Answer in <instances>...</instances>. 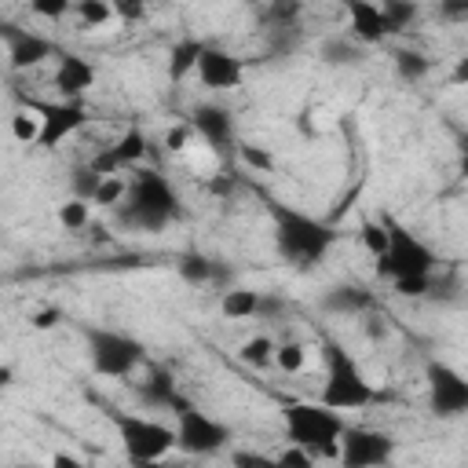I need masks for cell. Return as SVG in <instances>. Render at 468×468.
Segmentation results:
<instances>
[{"mask_svg": "<svg viewBox=\"0 0 468 468\" xmlns=\"http://www.w3.org/2000/svg\"><path fill=\"white\" fill-rule=\"evenodd\" d=\"M0 384H11V369L7 366H0Z\"/></svg>", "mask_w": 468, "mask_h": 468, "instance_id": "cell-45", "label": "cell"}, {"mask_svg": "<svg viewBox=\"0 0 468 468\" xmlns=\"http://www.w3.org/2000/svg\"><path fill=\"white\" fill-rule=\"evenodd\" d=\"M428 69H431V58L420 51H399L395 55V73L402 80H420V77H428Z\"/></svg>", "mask_w": 468, "mask_h": 468, "instance_id": "cell-28", "label": "cell"}, {"mask_svg": "<svg viewBox=\"0 0 468 468\" xmlns=\"http://www.w3.org/2000/svg\"><path fill=\"white\" fill-rule=\"evenodd\" d=\"M0 40L7 44V62H11V69H33V66H40L44 58H51V55H58V48L48 40V37H40V33H33V29H22L18 22H4L0 18Z\"/></svg>", "mask_w": 468, "mask_h": 468, "instance_id": "cell-12", "label": "cell"}, {"mask_svg": "<svg viewBox=\"0 0 468 468\" xmlns=\"http://www.w3.org/2000/svg\"><path fill=\"white\" fill-rule=\"evenodd\" d=\"M307 362V347L300 340H285V344H274V366L282 373H300Z\"/></svg>", "mask_w": 468, "mask_h": 468, "instance_id": "cell-27", "label": "cell"}, {"mask_svg": "<svg viewBox=\"0 0 468 468\" xmlns=\"http://www.w3.org/2000/svg\"><path fill=\"white\" fill-rule=\"evenodd\" d=\"M190 132L201 135L216 154H227L234 146V117L227 106H216V102H201L190 110Z\"/></svg>", "mask_w": 468, "mask_h": 468, "instance_id": "cell-15", "label": "cell"}, {"mask_svg": "<svg viewBox=\"0 0 468 468\" xmlns=\"http://www.w3.org/2000/svg\"><path fill=\"white\" fill-rule=\"evenodd\" d=\"M172 431H176V450L186 453V457H208V453H219L230 442V428L223 420L208 417L205 410H197L194 402L176 413Z\"/></svg>", "mask_w": 468, "mask_h": 468, "instance_id": "cell-8", "label": "cell"}, {"mask_svg": "<svg viewBox=\"0 0 468 468\" xmlns=\"http://www.w3.org/2000/svg\"><path fill=\"white\" fill-rule=\"evenodd\" d=\"M322 362H325V380H322V399H318L322 406L344 413V410H362L377 399L373 384L366 380L362 366L344 344L322 340Z\"/></svg>", "mask_w": 468, "mask_h": 468, "instance_id": "cell-3", "label": "cell"}, {"mask_svg": "<svg viewBox=\"0 0 468 468\" xmlns=\"http://www.w3.org/2000/svg\"><path fill=\"white\" fill-rule=\"evenodd\" d=\"M176 216H179V197H176V190L168 186V179H165L161 172H154V168H139V172L128 179L124 201L117 205V223H121V227H132V230L157 234V230H165Z\"/></svg>", "mask_w": 468, "mask_h": 468, "instance_id": "cell-2", "label": "cell"}, {"mask_svg": "<svg viewBox=\"0 0 468 468\" xmlns=\"http://www.w3.org/2000/svg\"><path fill=\"white\" fill-rule=\"evenodd\" d=\"M234 146H238V157H241L249 168H256V172H271V168H274L271 150H260L256 143H234Z\"/></svg>", "mask_w": 468, "mask_h": 468, "instance_id": "cell-33", "label": "cell"}, {"mask_svg": "<svg viewBox=\"0 0 468 468\" xmlns=\"http://www.w3.org/2000/svg\"><path fill=\"white\" fill-rule=\"evenodd\" d=\"M271 208V219H274V249L285 263L307 271L314 267L336 241V230L292 205H282V201H267Z\"/></svg>", "mask_w": 468, "mask_h": 468, "instance_id": "cell-1", "label": "cell"}, {"mask_svg": "<svg viewBox=\"0 0 468 468\" xmlns=\"http://www.w3.org/2000/svg\"><path fill=\"white\" fill-rule=\"evenodd\" d=\"M417 11H420V7H417L413 0H384V4H380V15H384V22H388L391 33H402V29L417 18Z\"/></svg>", "mask_w": 468, "mask_h": 468, "instance_id": "cell-25", "label": "cell"}, {"mask_svg": "<svg viewBox=\"0 0 468 468\" xmlns=\"http://www.w3.org/2000/svg\"><path fill=\"white\" fill-rule=\"evenodd\" d=\"M190 135H194V132H190V124H176V128H168V132H165V146H168L172 154H176V150H186Z\"/></svg>", "mask_w": 468, "mask_h": 468, "instance_id": "cell-40", "label": "cell"}, {"mask_svg": "<svg viewBox=\"0 0 468 468\" xmlns=\"http://www.w3.org/2000/svg\"><path fill=\"white\" fill-rule=\"evenodd\" d=\"M84 344H88L91 369L99 377H128L146 358V351L135 336H128L121 329H106V325H88Z\"/></svg>", "mask_w": 468, "mask_h": 468, "instance_id": "cell-6", "label": "cell"}, {"mask_svg": "<svg viewBox=\"0 0 468 468\" xmlns=\"http://www.w3.org/2000/svg\"><path fill=\"white\" fill-rule=\"evenodd\" d=\"M388 227V252L377 256V274L399 282V278H424V274H435V252L417 238L410 234L402 223L395 219H380Z\"/></svg>", "mask_w": 468, "mask_h": 468, "instance_id": "cell-5", "label": "cell"}, {"mask_svg": "<svg viewBox=\"0 0 468 468\" xmlns=\"http://www.w3.org/2000/svg\"><path fill=\"white\" fill-rule=\"evenodd\" d=\"M29 7H33V15L51 18V22H58V18H66V15L73 11V4H69V0H33Z\"/></svg>", "mask_w": 468, "mask_h": 468, "instance_id": "cell-35", "label": "cell"}, {"mask_svg": "<svg viewBox=\"0 0 468 468\" xmlns=\"http://www.w3.org/2000/svg\"><path fill=\"white\" fill-rule=\"evenodd\" d=\"M347 18H351V40L355 44H380L384 37H391V29H388V22H384V15H380V7L377 4H369V0H347Z\"/></svg>", "mask_w": 468, "mask_h": 468, "instance_id": "cell-18", "label": "cell"}, {"mask_svg": "<svg viewBox=\"0 0 468 468\" xmlns=\"http://www.w3.org/2000/svg\"><path fill=\"white\" fill-rule=\"evenodd\" d=\"M428 289H431V274H424V278H399L395 282V292L399 296H410V300L428 296Z\"/></svg>", "mask_w": 468, "mask_h": 468, "instance_id": "cell-38", "label": "cell"}, {"mask_svg": "<svg viewBox=\"0 0 468 468\" xmlns=\"http://www.w3.org/2000/svg\"><path fill=\"white\" fill-rule=\"evenodd\" d=\"M58 223L66 230H84L91 223V205L80 201V197H69L66 205H58Z\"/></svg>", "mask_w": 468, "mask_h": 468, "instance_id": "cell-29", "label": "cell"}, {"mask_svg": "<svg viewBox=\"0 0 468 468\" xmlns=\"http://www.w3.org/2000/svg\"><path fill=\"white\" fill-rule=\"evenodd\" d=\"M113 424H117V439L132 464L165 461V453L176 450V431L165 420H154L143 413H113Z\"/></svg>", "mask_w": 468, "mask_h": 468, "instance_id": "cell-7", "label": "cell"}, {"mask_svg": "<svg viewBox=\"0 0 468 468\" xmlns=\"http://www.w3.org/2000/svg\"><path fill=\"white\" fill-rule=\"evenodd\" d=\"M285 439L311 457H336V439L347 428L344 413L322 406V402H285L282 406Z\"/></svg>", "mask_w": 468, "mask_h": 468, "instance_id": "cell-4", "label": "cell"}, {"mask_svg": "<svg viewBox=\"0 0 468 468\" xmlns=\"http://www.w3.org/2000/svg\"><path fill=\"white\" fill-rule=\"evenodd\" d=\"M373 307V292H366L362 285H333L322 296V311L329 314H362Z\"/></svg>", "mask_w": 468, "mask_h": 468, "instance_id": "cell-20", "label": "cell"}, {"mask_svg": "<svg viewBox=\"0 0 468 468\" xmlns=\"http://www.w3.org/2000/svg\"><path fill=\"white\" fill-rule=\"evenodd\" d=\"M99 179H102V176H95L88 165H80V168L73 172V197L91 201V197H95V190H99Z\"/></svg>", "mask_w": 468, "mask_h": 468, "instance_id": "cell-34", "label": "cell"}, {"mask_svg": "<svg viewBox=\"0 0 468 468\" xmlns=\"http://www.w3.org/2000/svg\"><path fill=\"white\" fill-rule=\"evenodd\" d=\"M274 461H278V468H314V457H311L307 450L292 446V442H289V446H285V450H282Z\"/></svg>", "mask_w": 468, "mask_h": 468, "instance_id": "cell-36", "label": "cell"}, {"mask_svg": "<svg viewBox=\"0 0 468 468\" xmlns=\"http://www.w3.org/2000/svg\"><path fill=\"white\" fill-rule=\"evenodd\" d=\"M197 80L205 88H216V91H227V88H241V77H245V66L238 55H230L227 48H216V44H205L201 55H197V66H194Z\"/></svg>", "mask_w": 468, "mask_h": 468, "instance_id": "cell-14", "label": "cell"}, {"mask_svg": "<svg viewBox=\"0 0 468 468\" xmlns=\"http://www.w3.org/2000/svg\"><path fill=\"white\" fill-rule=\"evenodd\" d=\"M58 318H62V311H58V307H44V311H37V314H33V325H37V329H51Z\"/></svg>", "mask_w": 468, "mask_h": 468, "instance_id": "cell-41", "label": "cell"}, {"mask_svg": "<svg viewBox=\"0 0 468 468\" xmlns=\"http://www.w3.org/2000/svg\"><path fill=\"white\" fill-rule=\"evenodd\" d=\"M176 271L190 285H219L223 292L230 289V267L212 260V256H205V252H183L176 260Z\"/></svg>", "mask_w": 468, "mask_h": 468, "instance_id": "cell-17", "label": "cell"}, {"mask_svg": "<svg viewBox=\"0 0 468 468\" xmlns=\"http://www.w3.org/2000/svg\"><path fill=\"white\" fill-rule=\"evenodd\" d=\"M282 314H285V300L282 296H260L256 300V318H263V322H282Z\"/></svg>", "mask_w": 468, "mask_h": 468, "instance_id": "cell-37", "label": "cell"}, {"mask_svg": "<svg viewBox=\"0 0 468 468\" xmlns=\"http://www.w3.org/2000/svg\"><path fill=\"white\" fill-rule=\"evenodd\" d=\"M424 380H428V410L435 417L453 420V417H461L468 410V380L450 362L431 358L424 366Z\"/></svg>", "mask_w": 468, "mask_h": 468, "instance_id": "cell-10", "label": "cell"}, {"mask_svg": "<svg viewBox=\"0 0 468 468\" xmlns=\"http://www.w3.org/2000/svg\"><path fill=\"white\" fill-rule=\"evenodd\" d=\"M11 135H15L18 143H37V135H40L37 113H33V110H15V113H11Z\"/></svg>", "mask_w": 468, "mask_h": 468, "instance_id": "cell-32", "label": "cell"}, {"mask_svg": "<svg viewBox=\"0 0 468 468\" xmlns=\"http://www.w3.org/2000/svg\"><path fill=\"white\" fill-rule=\"evenodd\" d=\"M322 62H329V66H355V62H362V44H355L351 37H329L322 44Z\"/></svg>", "mask_w": 468, "mask_h": 468, "instance_id": "cell-23", "label": "cell"}, {"mask_svg": "<svg viewBox=\"0 0 468 468\" xmlns=\"http://www.w3.org/2000/svg\"><path fill=\"white\" fill-rule=\"evenodd\" d=\"M48 468H84V461L80 457H73V453H66V450H58L55 457H51V464Z\"/></svg>", "mask_w": 468, "mask_h": 468, "instance_id": "cell-43", "label": "cell"}, {"mask_svg": "<svg viewBox=\"0 0 468 468\" xmlns=\"http://www.w3.org/2000/svg\"><path fill=\"white\" fill-rule=\"evenodd\" d=\"M22 468H33V464H22Z\"/></svg>", "mask_w": 468, "mask_h": 468, "instance_id": "cell-46", "label": "cell"}, {"mask_svg": "<svg viewBox=\"0 0 468 468\" xmlns=\"http://www.w3.org/2000/svg\"><path fill=\"white\" fill-rule=\"evenodd\" d=\"M256 300L260 292L256 289H245V285H230L223 296H219V314L223 318H256Z\"/></svg>", "mask_w": 468, "mask_h": 468, "instance_id": "cell-22", "label": "cell"}, {"mask_svg": "<svg viewBox=\"0 0 468 468\" xmlns=\"http://www.w3.org/2000/svg\"><path fill=\"white\" fill-rule=\"evenodd\" d=\"M26 110H33L37 113V121H40V135H37V146L40 150H51V146H58L62 139H69L84 121H88V106H84V99H73V102H29Z\"/></svg>", "mask_w": 468, "mask_h": 468, "instance_id": "cell-11", "label": "cell"}, {"mask_svg": "<svg viewBox=\"0 0 468 468\" xmlns=\"http://www.w3.org/2000/svg\"><path fill=\"white\" fill-rule=\"evenodd\" d=\"M238 358H241L245 366H252V369H267V366L274 362V340L260 333V336H252V340H245V344H241Z\"/></svg>", "mask_w": 468, "mask_h": 468, "instance_id": "cell-24", "label": "cell"}, {"mask_svg": "<svg viewBox=\"0 0 468 468\" xmlns=\"http://www.w3.org/2000/svg\"><path fill=\"white\" fill-rule=\"evenodd\" d=\"M110 7H113V15H121V18H143V4L117 0V4H110Z\"/></svg>", "mask_w": 468, "mask_h": 468, "instance_id": "cell-42", "label": "cell"}, {"mask_svg": "<svg viewBox=\"0 0 468 468\" xmlns=\"http://www.w3.org/2000/svg\"><path fill=\"white\" fill-rule=\"evenodd\" d=\"M146 157V132L143 128H124V135L117 139V143H110L106 150H99L91 161H88V168L95 172V176H121L124 168H132V165H139Z\"/></svg>", "mask_w": 468, "mask_h": 468, "instance_id": "cell-13", "label": "cell"}, {"mask_svg": "<svg viewBox=\"0 0 468 468\" xmlns=\"http://www.w3.org/2000/svg\"><path fill=\"white\" fill-rule=\"evenodd\" d=\"M135 468H168L165 461H143V464H135Z\"/></svg>", "mask_w": 468, "mask_h": 468, "instance_id": "cell-44", "label": "cell"}, {"mask_svg": "<svg viewBox=\"0 0 468 468\" xmlns=\"http://www.w3.org/2000/svg\"><path fill=\"white\" fill-rule=\"evenodd\" d=\"M73 15H77L88 29H95V26H102V22L113 18V7H110L106 0H77V4H73Z\"/></svg>", "mask_w": 468, "mask_h": 468, "instance_id": "cell-30", "label": "cell"}, {"mask_svg": "<svg viewBox=\"0 0 468 468\" xmlns=\"http://www.w3.org/2000/svg\"><path fill=\"white\" fill-rule=\"evenodd\" d=\"M139 395L146 399V406H157V410H172V413H179L183 406H190V402L179 395L176 380H172L165 369H150V377H146V384L139 388Z\"/></svg>", "mask_w": 468, "mask_h": 468, "instance_id": "cell-19", "label": "cell"}, {"mask_svg": "<svg viewBox=\"0 0 468 468\" xmlns=\"http://www.w3.org/2000/svg\"><path fill=\"white\" fill-rule=\"evenodd\" d=\"M128 194V179L124 176H102L99 179V190L91 197V205H102V208H117Z\"/></svg>", "mask_w": 468, "mask_h": 468, "instance_id": "cell-26", "label": "cell"}, {"mask_svg": "<svg viewBox=\"0 0 468 468\" xmlns=\"http://www.w3.org/2000/svg\"><path fill=\"white\" fill-rule=\"evenodd\" d=\"M358 234H362V245L369 249V256H373V260L388 252V227H384L380 219H366V223L358 227Z\"/></svg>", "mask_w": 468, "mask_h": 468, "instance_id": "cell-31", "label": "cell"}, {"mask_svg": "<svg viewBox=\"0 0 468 468\" xmlns=\"http://www.w3.org/2000/svg\"><path fill=\"white\" fill-rule=\"evenodd\" d=\"M234 468H278V461L267 457V453H256V450H238L234 453Z\"/></svg>", "mask_w": 468, "mask_h": 468, "instance_id": "cell-39", "label": "cell"}, {"mask_svg": "<svg viewBox=\"0 0 468 468\" xmlns=\"http://www.w3.org/2000/svg\"><path fill=\"white\" fill-rule=\"evenodd\" d=\"M91 84H95V66L84 55H77V51H58L55 55V88L66 102L84 99Z\"/></svg>", "mask_w": 468, "mask_h": 468, "instance_id": "cell-16", "label": "cell"}, {"mask_svg": "<svg viewBox=\"0 0 468 468\" xmlns=\"http://www.w3.org/2000/svg\"><path fill=\"white\" fill-rule=\"evenodd\" d=\"M201 48H205V40H197V37H183V40H176L172 51H168V77H172V80H183L186 73H194Z\"/></svg>", "mask_w": 468, "mask_h": 468, "instance_id": "cell-21", "label": "cell"}, {"mask_svg": "<svg viewBox=\"0 0 468 468\" xmlns=\"http://www.w3.org/2000/svg\"><path fill=\"white\" fill-rule=\"evenodd\" d=\"M395 457V439L380 428L347 424L336 439V464L340 468H384Z\"/></svg>", "mask_w": 468, "mask_h": 468, "instance_id": "cell-9", "label": "cell"}]
</instances>
